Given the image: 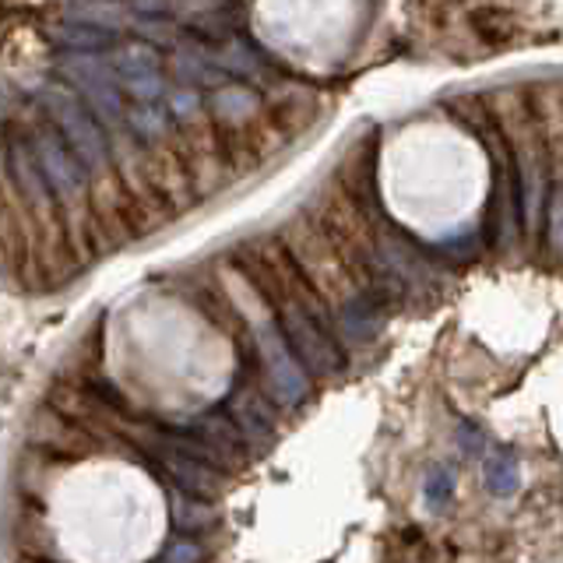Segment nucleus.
<instances>
[{
	"label": "nucleus",
	"mask_w": 563,
	"mask_h": 563,
	"mask_svg": "<svg viewBox=\"0 0 563 563\" xmlns=\"http://www.w3.org/2000/svg\"><path fill=\"white\" fill-rule=\"evenodd\" d=\"M278 240L289 251L299 275H303L313 286V292L331 307V313L352 307L363 296V286L356 282V275H352L345 257L334 251V243L321 233V225H317L307 211L286 216V222L278 225Z\"/></svg>",
	"instance_id": "7ed1b4c3"
},
{
	"label": "nucleus",
	"mask_w": 563,
	"mask_h": 563,
	"mask_svg": "<svg viewBox=\"0 0 563 563\" xmlns=\"http://www.w3.org/2000/svg\"><path fill=\"white\" fill-rule=\"evenodd\" d=\"M11 563H49V560H22V556H18V560H11ZM53 563H57V560H53Z\"/></svg>",
	"instance_id": "9b49d317"
},
{
	"label": "nucleus",
	"mask_w": 563,
	"mask_h": 563,
	"mask_svg": "<svg viewBox=\"0 0 563 563\" xmlns=\"http://www.w3.org/2000/svg\"><path fill=\"white\" fill-rule=\"evenodd\" d=\"M236 272L251 282L268 303L272 317L286 331V342L317 377H328L342 366V352L334 345V313L310 282L299 275L289 251L278 236H254L233 251Z\"/></svg>",
	"instance_id": "f257e3e1"
},
{
	"label": "nucleus",
	"mask_w": 563,
	"mask_h": 563,
	"mask_svg": "<svg viewBox=\"0 0 563 563\" xmlns=\"http://www.w3.org/2000/svg\"><path fill=\"white\" fill-rule=\"evenodd\" d=\"M483 102L507 141L510 163H515V176H518L525 225L536 240L542 225L539 219H542V198H545V173H550V152H545L542 128L532 110V92H525L518 85H504L486 92Z\"/></svg>",
	"instance_id": "f03ea898"
},
{
	"label": "nucleus",
	"mask_w": 563,
	"mask_h": 563,
	"mask_svg": "<svg viewBox=\"0 0 563 563\" xmlns=\"http://www.w3.org/2000/svg\"><path fill=\"white\" fill-rule=\"evenodd\" d=\"M25 444L40 454L49 457H60V462H81V457H96L106 454V448L99 440L81 430L78 422H70L67 416H60L53 405H40L32 416H29V427H25Z\"/></svg>",
	"instance_id": "0eeeda50"
},
{
	"label": "nucleus",
	"mask_w": 563,
	"mask_h": 563,
	"mask_svg": "<svg viewBox=\"0 0 563 563\" xmlns=\"http://www.w3.org/2000/svg\"><path fill=\"white\" fill-rule=\"evenodd\" d=\"M303 211L321 225V233L334 243V251L345 257L360 286L363 289L374 286L377 233H374V222H369V211L352 198L334 176L313 190V198Z\"/></svg>",
	"instance_id": "20e7f679"
},
{
	"label": "nucleus",
	"mask_w": 563,
	"mask_h": 563,
	"mask_svg": "<svg viewBox=\"0 0 563 563\" xmlns=\"http://www.w3.org/2000/svg\"><path fill=\"white\" fill-rule=\"evenodd\" d=\"M219 515H216V510H211V507H198V510H194V521H190V528H201V525H211V521H216ZM173 521L176 525H180V528H187V518H184V504L180 500H176L173 504Z\"/></svg>",
	"instance_id": "9d476101"
},
{
	"label": "nucleus",
	"mask_w": 563,
	"mask_h": 563,
	"mask_svg": "<svg viewBox=\"0 0 563 563\" xmlns=\"http://www.w3.org/2000/svg\"><path fill=\"white\" fill-rule=\"evenodd\" d=\"M141 166H145L148 184L155 187L158 198L173 208L176 219L187 216V211L198 205V190H194V180L184 166V158L173 145V128L166 134L141 141Z\"/></svg>",
	"instance_id": "423d86ee"
},
{
	"label": "nucleus",
	"mask_w": 563,
	"mask_h": 563,
	"mask_svg": "<svg viewBox=\"0 0 563 563\" xmlns=\"http://www.w3.org/2000/svg\"><path fill=\"white\" fill-rule=\"evenodd\" d=\"M163 465L187 493H194V497H201V500L222 497L225 483H222L219 468H211V465L198 462V457H187V454H163Z\"/></svg>",
	"instance_id": "1a4fd4ad"
},
{
	"label": "nucleus",
	"mask_w": 563,
	"mask_h": 563,
	"mask_svg": "<svg viewBox=\"0 0 563 563\" xmlns=\"http://www.w3.org/2000/svg\"><path fill=\"white\" fill-rule=\"evenodd\" d=\"M173 145L180 152L184 166L198 190V201L216 198V194L229 190L240 176L229 166V155L222 145L219 123L205 110H173Z\"/></svg>",
	"instance_id": "39448f33"
},
{
	"label": "nucleus",
	"mask_w": 563,
	"mask_h": 563,
	"mask_svg": "<svg viewBox=\"0 0 563 563\" xmlns=\"http://www.w3.org/2000/svg\"><path fill=\"white\" fill-rule=\"evenodd\" d=\"M374 158H377V137L374 134L356 137L345 148L342 163H339V176H334V180H339L363 208L369 201H377V194H374L377 190L374 187Z\"/></svg>",
	"instance_id": "6e6552de"
}]
</instances>
